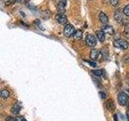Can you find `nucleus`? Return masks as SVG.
Segmentation results:
<instances>
[{"label": "nucleus", "instance_id": "obj_14", "mask_svg": "<svg viewBox=\"0 0 129 121\" xmlns=\"http://www.w3.org/2000/svg\"><path fill=\"white\" fill-rule=\"evenodd\" d=\"M0 95H1V97L3 99H7L10 96V92L7 90H6V89H3L0 92Z\"/></svg>", "mask_w": 129, "mask_h": 121}, {"label": "nucleus", "instance_id": "obj_5", "mask_svg": "<svg viewBox=\"0 0 129 121\" xmlns=\"http://www.w3.org/2000/svg\"><path fill=\"white\" fill-rule=\"evenodd\" d=\"M90 58L94 60H99L101 56V52L98 50V49H92L90 51Z\"/></svg>", "mask_w": 129, "mask_h": 121}, {"label": "nucleus", "instance_id": "obj_20", "mask_svg": "<svg viewBox=\"0 0 129 121\" xmlns=\"http://www.w3.org/2000/svg\"><path fill=\"white\" fill-rule=\"evenodd\" d=\"M16 121H27L23 116H18L16 117Z\"/></svg>", "mask_w": 129, "mask_h": 121}, {"label": "nucleus", "instance_id": "obj_23", "mask_svg": "<svg viewBox=\"0 0 129 121\" xmlns=\"http://www.w3.org/2000/svg\"><path fill=\"white\" fill-rule=\"evenodd\" d=\"M87 62L90 64L91 66H93V67H96L97 66V64L95 62H90V60H87Z\"/></svg>", "mask_w": 129, "mask_h": 121}, {"label": "nucleus", "instance_id": "obj_27", "mask_svg": "<svg viewBox=\"0 0 129 121\" xmlns=\"http://www.w3.org/2000/svg\"><path fill=\"white\" fill-rule=\"evenodd\" d=\"M127 107H128V108H129V101H128V103H127Z\"/></svg>", "mask_w": 129, "mask_h": 121}, {"label": "nucleus", "instance_id": "obj_10", "mask_svg": "<svg viewBox=\"0 0 129 121\" xmlns=\"http://www.w3.org/2000/svg\"><path fill=\"white\" fill-rule=\"evenodd\" d=\"M99 20L103 23H107V22H108V17H107V15L105 14L103 11H101L100 13H99Z\"/></svg>", "mask_w": 129, "mask_h": 121}, {"label": "nucleus", "instance_id": "obj_13", "mask_svg": "<svg viewBox=\"0 0 129 121\" xmlns=\"http://www.w3.org/2000/svg\"><path fill=\"white\" fill-rule=\"evenodd\" d=\"M83 36V32L82 30H77L74 35V37L75 40H81Z\"/></svg>", "mask_w": 129, "mask_h": 121}, {"label": "nucleus", "instance_id": "obj_7", "mask_svg": "<svg viewBox=\"0 0 129 121\" xmlns=\"http://www.w3.org/2000/svg\"><path fill=\"white\" fill-rule=\"evenodd\" d=\"M56 19L60 23V24H64L67 23V17L64 14H59L56 15Z\"/></svg>", "mask_w": 129, "mask_h": 121}, {"label": "nucleus", "instance_id": "obj_16", "mask_svg": "<svg viewBox=\"0 0 129 121\" xmlns=\"http://www.w3.org/2000/svg\"><path fill=\"white\" fill-rule=\"evenodd\" d=\"M92 73L94 74L95 76L97 77H101L103 76L104 74V70H103V69H100V70H93Z\"/></svg>", "mask_w": 129, "mask_h": 121}, {"label": "nucleus", "instance_id": "obj_12", "mask_svg": "<svg viewBox=\"0 0 129 121\" xmlns=\"http://www.w3.org/2000/svg\"><path fill=\"white\" fill-rule=\"evenodd\" d=\"M97 38L100 42H103L105 40V33L103 31H99L97 32Z\"/></svg>", "mask_w": 129, "mask_h": 121}, {"label": "nucleus", "instance_id": "obj_15", "mask_svg": "<svg viewBox=\"0 0 129 121\" xmlns=\"http://www.w3.org/2000/svg\"><path fill=\"white\" fill-rule=\"evenodd\" d=\"M115 18L118 22H121L123 20V17H122V15H121V12L119 10H117L115 13Z\"/></svg>", "mask_w": 129, "mask_h": 121}, {"label": "nucleus", "instance_id": "obj_22", "mask_svg": "<svg viewBox=\"0 0 129 121\" xmlns=\"http://www.w3.org/2000/svg\"><path fill=\"white\" fill-rule=\"evenodd\" d=\"M6 121H16V118H13L11 116H8L6 118Z\"/></svg>", "mask_w": 129, "mask_h": 121}, {"label": "nucleus", "instance_id": "obj_21", "mask_svg": "<svg viewBox=\"0 0 129 121\" xmlns=\"http://www.w3.org/2000/svg\"><path fill=\"white\" fill-rule=\"evenodd\" d=\"M125 34L129 36V24H127L125 26Z\"/></svg>", "mask_w": 129, "mask_h": 121}, {"label": "nucleus", "instance_id": "obj_9", "mask_svg": "<svg viewBox=\"0 0 129 121\" xmlns=\"http://www.w3.org/2000/svg\"><path fill=\"white\" fill-rule=\"evenodd\" d=\"M21 111V107L18 104H15L14 106H12L11 109V112L13 115H18L19 113Z\"/></svg>", "mask_w": 129, "mask_h": 121}, {"label": "nucleus", "instance_id": "obj_6", "mask_svg": "<svg viewBox=\"0 0 129 121\" xmlns=\"http://www.w3.org/2000/svg\"><path fill=\"white\" fill-rule=\"evenodd\" d=\"M57 11L60 14H63L66 11V0H61L57 4Z\"/></svg>", "mask_w": 129, "mask_h": 121}, {"label": "nucleus", "instance_id": "obj_18", "mask_svg": "<svg viewBox=\"0 0 129 121\" xmlns=\"http://www.w3.org/2000/svg\"><path fill=\"white\" fill-rule=\"evenodd\" d=\"M123 14L125 15L129 16V5H127V6L124 7L123 10Z\"/></svg>", "mask_w": 129, "mask_h": 121}, {"label": "nucleus", "instance_id": "obj_2", "mask_svg": "<svg viewBox=\"0 0 129 121\" xmlns=\"http://www.w3.org/2000/svg\"><path fill=\"white\" fill-rule=\"evenodd\" d=\"M114 46L120 49H127L128 48V42L123 39H118L114 41Z\"/></svg>", "mask_w": 129, "mask_h": 121}, {"label": "nucleus", "instance_id": "obj_8", "mask_svg": "<svg viewBox=\"0 0 129 121\" xmlns=\"http://www.w3.org/2000/svg\"><path fill=\"white\" fill-rule=\"evenodd\" d=\"M102 31L104 32V33H107V34H110V35H112L115 33V29L113 28L112 26H110V25H105Z\"/></svg>", "mask_w": 129, "mask_h": 121}, {"label": "nucleus", "instance_id": "obj_11", "mask_svg": "<svg viewBox=\"0 0 129 121\" xmlns=\"http://www.w3.org/2000/svg\"><path fill=\"white\" fill-rule=\"evenodd\" d=\"M106 107L107 108V110L109 111H112L115 109V103L111 99H109L107 101L106 103Z\"/></svg>", "mask_w": 129, "mask_h": 121}, {"label": "nucleus", "instance_id": "obj_26", "mask_svg": "<svg viewBox=\"0 0 129 121\" xmlns=\"http://www.w3.org/2000/svg\"><path fill=\"white\" fill-rule=\"evenodd\" d=\"M127 120L129 121V111H127Z\"/></svg>", "mask_w": 129, "mask_h": 121}, {"label": "nucleus", "instance_id": "obj_3", "mask_svg": "<svg viewBox=\"0 0 129 121\" xmlns=\"http://www.w3.org/2000/svg\"><path fill=\"white\" fill-rule=\"evenodd\" d=\"M75 28L72 25V24H66V27L64 28V36H66V37H71L74 35L75 33Z\"/></svg>", "mask_w": 129, "mask_h": 121}, {"label": "nucleus", "instance_id": "obj_1", "mask_svg": "<svg viewBox=\"0 0 129 121\" xmlns=\"http://www.w3.org/2000/svg\"><path fill=\"white\" fill-rule=\"evenodd\" d=\"M117 100L120 106H125L128 103V95L125 92H119L117 96Z\"/></svg>", "mask_w": 129, "mask_h": 121}, {"label": "nucleus", "instance_id": "obj_24", "mask_svg": "<svg viewBox=\"0 0 129 121\" xmlns=\"http://www.w3.org/2000/svg\"><path fill=\"white\" fill-rule=\"evenodd\" d=\"M124 60H125V62L129 64V55H126L124 56Z\"/></svg>", "mask_w": 129, "mask_h": 121}, {"label": "nucleus", "instance_id": "obj_25", "mask_svg": "<svg viewBox=\"0 0 129 121\" xmlns=\"http://www.w3.org/2000/svg\"><path fill=\"white\" fill-rule=\"evenodd\" d=\"M15 1L16 2H18V3H24V2H25L26 1V0H15Z\"/></svg>", "mask_w": 129, "mask_h": 121}, {"label": "nucleus", "instance_id": "obj_19", "mask_svg": "<svg viewBox=\"0 0 129 121\" xmlns=\"http://www.w3.org/2000/svg\"><path fill=\"white\" fill-rule=\"evenodd\" d=\"M109 3H110L112 6H114V7H117L119 5V0H109Z\"/></svg>", "mask_w": 129, "mask_h": 121}, {"label": "nucleus", "instance_id": "obj_4", "mask_svg": "<svg viewBox=\"0 0 129 121\" xmlns=\"http://www.w3.org/2000/svg\"><path fill=\"white\" fill-rule=\"evenodd\" d=\"M86 43L88 46L90 47H94L97 44V38L94 35L88 34L86 37Z\"/></svg>", "mask_w": 129, "mask_h": 121}, {"label": "nucleus", "instance_id": "obj_17", "mask_svg": "<svg viewBox=\"0 0 129 121\" xmlns=\"http://www.w3.org/2000/svg\"><path fill=\"white\" fill-rule=\"evenodd\" d=\"M102 54L103 56H104L105 58H107V56H108V50H107V48H102Z\"/></svg>", "mask_w": 129, "mask_h": 121}]
</instances>
